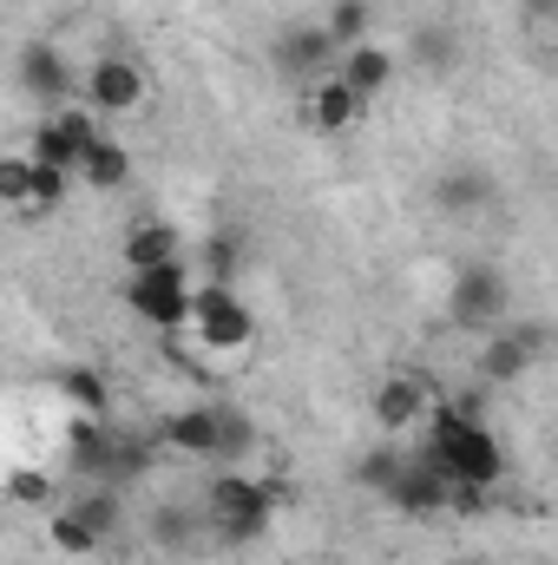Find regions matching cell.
I'll list each match as a JSON object with an SVG mask.
<instances>
[{
  "label": "cell",
  "instance_id": "6da1fadb",
  "mask_svg": "<svg viewBox=\"0 0 558 565\" xmlns=\"http://www.w3.org/2000/svg\"><path fill=\"white\" fill-rule=\"evenodd\" d=\"M427 460H433L453 487H466V493H493V487H500V473H506V447L493 440V427H480L466 408L433 415Z\"/></svg>",
  "mask_w": 558,
  "mask_h": 565
},
{
  "label": "cell",
  "instance_id": "7a4b0ae2",
  "mask_svg": "<svg viewBox=\"0 0 558 565\" xmlns=\"http://www.w3.org/2000/svg\"><path fill=\"white\" fill-rule=\"evenodd\" d=\"M282 500H289L282 480H257L244 467H217V480L204 487V520H211V533L224 546H250V540H264V526H270V513Z\"/></svg>",
  "mask_w": 558,
  "mask_h": 565
},
{
  "label": "cell",
  "instance_id": "3957f363",
  "mask_svg": "<svg viewBox=\"0 0 558 565\" xmlns=\"http://www.w3.org/2000/svg\"><path fill=\"white\" fill-rule=\"evenodd\" d=\"M184 329H191L204 349H217V355H244V349L257 342V309H250L230 282H197Z\"/></svg>",
  "mask_w": 558,
  "mask_h": 565
},
{
  "label": "cell",
  "instance_id": "277c9868",
  "mask_svg": "<svg viewBox=\"0 0 558 565\" xmlns=\"http://www.w3.org/2000/svg\"><path fill=\"white\" fill-rule=\"evenodd\" d=\"M191 257H171V264H151V270H132L126 277V302H132V316L151 322V329H164V335H178L184 322H191Z\"/></svg>",
  "mask_w": 558,
  "mask_h": 565
},
{
  "label": "cell",
  "instance_id": "5b68a950",
  "mask_svg": "<svg viewBox=\"0 0 558 565\" xmlns=\"http://www.w3.org/2000/svg\"><path fill=\"white\" fill-rule=\"evenodd\" d=\"M79 106H86L93 119H126V113H139V106H144L139 60H126V53L93 60V66L79 73Z\"/></svg>",
  "mask_w": 558,
  "mask_h": 565
},
{
  "label": "cell",
  "instance_id": "8992f818",
  "mask_svg": "<svg viewBox=\"0 0 558 565\" xmlns=\"http://www.w3.org/2000/svg\"><path fill=\"white\" fill-rule=\"evenodd\" d=\"M382 500H395L401 513H453V507H480L486 493H466V487H453L427 454H415V460H401V473L388 480V493Z\"/></svg>",
  "mask_w": 558,
  "mask_h": 565
},
{
  "label": "cell",
  "instance_id": "52a82bcc",
  "mask_svg": "<svg viewBox=\"0 0 558 565\" xmlns=\"http://www.w3.org/2000/svg\"><path fill=\"white\" fill-rule=\"evenodd\" d=\"M506 309H513V282H506V270L473 264V270H460V277H453L447 316H453L460 329H500V322H506Z\"/></svg>",
  "mask_w": 558,
  "mask_h": 565
},
{
  "label": "cell",
  "instance_id": "ba28073f",
  "mask_svg": "<svg viewBox=\"0 0 558 565\" xmlns=\"http://www.w3.org/2000/svg\"><path fill=\"white\" fill-rule=\"evenodd\" d=\"M539 349H546L539 322H500V329H486V342H480V382L486 388H513L539 362Z\"/></svg>",
  "mask_w": 558,
  "mask_h": 565
},
{
  "label": "cell",
  "instance_id": "9c48e42d",
  "mask_svg": "<svg viewBox=\"0 0 558 565\" xmlns=\"http://www.w3.org/2000/svg\"><path fill=\"white\" fill-rule=\"evenodd\" d=\"M277 73L296 79V86H315L335 73V40L322 33V20H296L277 33Z\"/></svg>",
  "mask_w": 558,
  "mask_h": 565
},
{
  "label": "cell",
  "instance_id": "30bf717a",
  "mask_svg": "<svg viewBox=\"0 0 558 565\" xmlns=\"http://www.w3.org/2000/svg\"><path fill=\"white\" fill-rule=\"evenodd\" d=\"M395 73H401V60H395L388 46H375V40H362V46H342V53H335V79H342L355 99L388 93V86H395Z\"/></svg>",
  "mask_w": 558,
  "mask_h": 565
},
{
  "label": "cell",
  "instance_id": "8fae6325",
  "mask_svg": "<svg viewBox=\"0 0 558 565\" xmlns=\"http://www.w3.org/2000/svg\"><path fill=\"white\" fill-rule=\"evenodd\" d=\"M66 467H73L79 487H106V467H112V427L93 422V415H79V422L66 427Z\"/></svg>",
  "mask_w": 558,
  "mask_h": 565
},
{
  "label": "cell",
  "instance_id": "7c38bea8",
  "mask_svg": "<svg viewBox=\"0 0 558 565\" xmlns=\"http://www.w3.org/2000/svg\"><path fill=\"white\" fill-rule=\"evenodd\" d=\"M20 79H26V93H33V99H53V106L79 93V73H73V66H66V53H60V46H46V40H33V46L20 53Z\"/></svg>",
  "mask_w": 558,
  "mask_h": 565
},
{
  "label": "cell",
  "instance_id": "4fadbf2b",
  "mask_svg": "<svg viewBox=\"0 0 558 565\" xmlns=\"http://www.w3.org/2000/svg\"><path fill=\"white\" fill-rule=\"evenodd\" d=\"M420 408H427V395H420L415 375H388V382L375 388V427H382L388 440L415 434V427H420Z\"/></svg>",
  "mask_w": 558,
  "mask_h": 565
},
{
  "label": "cell",
  "instance_id": "5bb4252c",
  "mask_svg": "<svg viewBox=\"0 0 558 565\" xmlns=\"http://www.w3.org/2000/svg\"><path fill=\"white\" fill-rule=\"evenodd\" d=\"M362 113H368V99H355L335 73L309 86V119H315V132H329V139H335V132H355V126H362Z\"/></svg>",
  "mask_w": 558,
  "mask_h": 565
},
{
  "label": "cell",
  "instance_id": "9a60e30c",
  "mask_svg": "<svg viewBox=\"0 0 558 565\" xmlns=\"http://www.w3.org/2000/svg\"><path fill=\"white\" fill-rule=\"evenodd\" d=\"M158 440L184 460H211L217 454V408H178L171 422L158 427Z\"/></svg>",
  "mask_w": 558,
  "mask_h": 565
},
{
  "label": "cell",
  "instance_id": "2e32d148",
  "mask_svg": "<svg viewBox=\"0 0 558 565\" xmlns=\"http://www.w3.org/2000/svg\"><path fill=\"white\" fill-rule=\"evenodd\" d=\"M171 257H184V231L178 224L144 217V224L126 231V270H151V264H171Z\"/></svg>",
  "mask_w": 558,
  "mask_h": 565
},
{
  "label": "cell",
  "instance_id": "e0dca14e",
  "mask_svg": "<svg viewBox=\"0 0 558 565\" xmlns=\"http://www.w3.org/2000/svg\"><path fill=\"white\" fill-rule=\"evenodd\" d=\"M204 526H211L204 507H191V500H164V507L151 513V546H158V553H191Z\"/></svg>",
  "mask_w": 558,
  "mask_h": 565
},
{
  "label": "cell",
  "instance_id": "ac0fdd59",
  "mask_svg": "<svg viewBox=\"0 0 558 565\" xmlns=\"http://www.w3.org/2000/svg\"><path fill=\"white\" fill-rule=\"evenodd\" d=\"M73 178H86L93 191H126V178H132V151H126L119 139H106V132H99V139H93V151L79 158V171H73Z\"/></svg>",
  "mask_w": 558,
  "mask_h": 565
},
{
  "label": "cell",
  "instance_id": "d6986e66",
  "mask_svg": "<svg viewBox=\"0 0 558 565\" xmlns=\"http://www.w3.org/2000/svg\"><path fill=\"white\" fill-rule=\"evenodd\" d=\"M66 507H73V513L93 526V540H99V546H106V540L126 526V493H119V487H79Z\"/></svg>",
  "mask_w": 558,
  "mask_h": 565
},
{
  "label": "cell",
  "instance_id": "ffe728a7",
  "mask_svg": "<svg viewBox=\"0 0 558 565\" xmlns=\"http://www.w3.org/2000/svg\"><path fill=\"white\" fill-rule=\"evenodd\" d=\"M433 198H440V211H473V204L493 198V178H486L480 164H453V171H440Z\"/></svg>",
  "mask_w": 558,
  "mask_h": 565
},
{
  "label": "cell",
  "instance_id": "44dd1931",
  "mask_svg": "<svg viewBox=\"0 0 558 565\" xmlns=\"http://www.w3.org/2000/svg\"><path fill=\"white\" fill-rule=\"evenodd\" d=\"M408 60H415L420 73H453V60H460V33H453V26H420L415 40H408Z\"/></svg>",
  "mask_w": 558,
  "mask_h": 565
},
{
  "label": "cell",
  "instance_id": "7402d4cb",
  "mask_svg": "<svg viewBox=\"0 0 558 565\" xmlns=\"http://www.w3.org/2000/svg\"><path fill=\"white\" fill-rule=\"evenodd\" d=\"M257 447V422L244 408H217V467H244V454Z\"/></svg>",
  "mask_w": 558,
  "mask_h": 565
},
{
  "label": "cell",
  "instance_id": "603a6c76",
  "mask_svg": "<svg viewBox=\"0 0 558 565\" xmlns=\"http://www.w3.org/2000/svg\"><path fill=\"white\" fill-rule=\"evenodd\" d=\"M46 540H53V553H66V559H86V553H99L93 526H86L73 507H53V513H46Z\"/></svg>",
  "mask_w": 558,
  "mask_h": 565
},
{
  "label": "cell",
  "instance_id": "cb8c5ba5",
  "mask_svg": "<svg viewBox=\"0 0 558 565\" xmlns=\"http://www.w3.org/2000/svg\"><path fill=\"white\" fill-rule=\"evenodd\" d=\"M368 26H375V7H368V0H335L329 20H322V33L335 40V53H342V46H362Z\"/></svg>",
  "mask_w": 558,
  "mask_h": 565
},
{
  "label": "cell",
  "instance_id": "d4e9b609",
  "mask_svg": "<svg viewBox=\"0 0 558 565\" xmlns=\"http://www.w3.org/2000/svg\"><path fill=\"white\" fill-rule=\"evenodd\" d=\"M7 500H13V507H33V513H53L60 487H53L46 467H13V473H7Z\"/></svg>",
  "mask_w": 558,
  "mask_h": 565
},
{
  "label": "cell",
  "instance_id": "484cf974",
  "mask_svg": "<svg viewBox=\"0 0 558 565\" xmlns=\"http://www.w3.org/2000/svg\"><path fill=\"white\" fill-rule=\"evenodd\" d=\"M26 158H33V164H53V171H66V178L79 171V151L60 132V119H40V126H33V151H26Z\"/></svg>",
  "mask_w": 558,
  "mask_h": 565
},
{
  "label": "cell",
  "instance_id": "4316f807",
  "mask_svg": "<svg viewBox=\"0 0 558 565\" xmlns=\"http://www.w3.org/2000/svg\"><path fill=\"white\" fill-rule=\"evenodd\" d=\"M151 467V440L144 434H112V467H106V487H126Z\"/></svg>",
  "mask_w": 558,
  "mask_h": 565
},
{
  "label": "cell",
  "instance_id": "83f0119b",
  "mask_svg": "<svg viewBox=\"0 0 558 565\" xmlns=\"http://www.w3.org/2000/svg\"><path fill=\"white\" fill-rule=\"evenodd\" d=\"M401 460H408V454H401V440H382V447H368V454H362L355 480H362L368 493H388V480L401 473Z\"/></svg>",
  "mask_w": 558,
  "mask_h": 565
},
{
  "label": "cell",
  "instance_id": "f1b7e54d",
  "mask_svg": "<svg viewBox=\"0 0 558 565\" xmlns=\"http://www.w3.org/2000/svg\"><path fill=\"white\" fill-rule=\"evenodd\" d=\"M0 204H13V211L33 204V158L26 151H0Z\"/></svg>",
  "mask_w": 558,
  "mask_h": 565
},
{
  "label": "cell",
  "instance_id": "f546056e",
  "mask_svg": "<svg viewBox=\"0 0 558 565\" xmlns=\"http://www.w3.org/2000/svg\"><path fill=\"white\" fill-rule=\"evenodd\" d=\"M60 388H66V402H73V408H86L93 422H106V408H112V402H106V382H99L93 369H66V375H60Z\"/></svg>",
  "mask_w": 558,
  "mask_h": 565
},
{
  "label": "cell",
  "instance_id": "4dcf8cb0",
  "mask_svg": "<svg viewBox=\"0 0 558 565\" xmlns=\"http://www.w3.org/2000/svg\"><path fill=\"white\" fill-rule=\"evenodd\" d=\"M197 257H204V277H197V282H237V264H244L237 237H204V244H197Z\"/></svg>",
  "mask_w": 558,
  "mask_h": 565
},
{
  "label": "cell",
  "instance_id": "1f68e13d",
  "mask_svg": "<svg viewBox=\"0 0 558 565\" xmlns=\"http://www.w3.org/2000/svg\"><path fill=\"white\" fill-rule=\"evenodd\" d=\"M66 184H73L66 171H53V164H33V204H26V211H53V204L66 198Z\"/></svg>",
  "mask_w": 558,
  "mask_h": 565
},
{
  "label": "cell",
  "instance_id": "d6a6232c",
  "mask_svg": "<svg viewBox=\"0 0 558 565\" xmlns=\"http://www.w3.org/2000/svg\"><path fill=\"white\" fill-rule=\"evenodd\" d=\"M309 565H329V559H309Z\"/></svg>",
  "mask_w": 558,
  "mask_h": 565
},
{
  "label": "cell",
  "instance_id": "836d02e7",
  "mask_svg": "<svg viewBox=\"0 0 558 565\" xmlns=\"http://www.w3.org/2000/svg\"><path fill=\"white\" fill-rule=\"evenodd\" d=\"M539 7H552V0H539Z\"/></svg>",
  "mask_w": 558,
  "mask_h": 565
}]
</instances>
